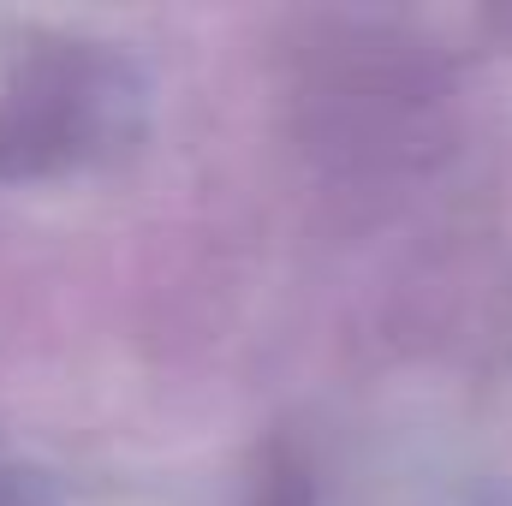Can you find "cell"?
I'll return each mask as SVG.
<instances>
[{
	"label": "cell",
	"instance_id": "cell-1",
	"mask_svg": "<svg viewBox=\"0 0 512 506\" xmlns=\"http://www.w3.org/2000/svg\"><path fill=\"white\" fill-rule=\"evenodd\" d=\"M143 84L108 42L0 18V179L102 161L137 131Z\"/></svg>",
	"mask_w": 512,
	"mask_h": 506
}]
</instances>
